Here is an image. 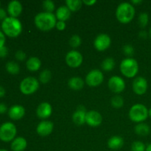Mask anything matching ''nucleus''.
Instances as JSON below:
<instances>
[{
    "mask_svg": "<svg viewBox=\"0 0 151 151\" xmlns=\"http://www.w3.org/2000/svg\"><path fill=\"white\" fill-rule=\"evenodd\" d=\"M34 23L37 28L41 31H50L55 27L57 19L52 13L41 12L38 13L34 19Z\"/></svg>",
    "mask_w": 151,
    "mask_h": 151,
    "instance_id": "f257e3e1",
    "label": "nucleus"
},
{
    "mask_svg": "<svg viewBox=\"0 0 151 151\" xmlns=\"http://www.w3.org/2000/svg\"><path fill=\"white\" fill-rule=\"evenodd\" d=\"M1 29L7 36L16 38L22 32V24L17 18L7 17L1 23Z\"/></svg>",
    "mask_w": 151,
    "mask_h": 151,
    "instance_id": "f03ea898",
    "label": "nucleus"
},
{
    "mask_svg": "<svg viewBox=\"0 0 151 151\" xmlns=\"http://www.w3.org/2000/svg\"><path fill=\"white\" fill-rule=\"evenodd\" d=\"M135 16V8L129 2H122L118 5L116 10V17L122 24H128L133 20Z\"/></svg>",
    "mask_w": 151,
    "mask_h": 151,
    "instance_id": "7ed1b4c3",
    "label": "nucleus"
},
{
    "mask_svg": "<svg viewBox=\"0 0 151 151\" xmlns=\"http://www.w3.org/2000/svg\"><path fill=\"white\" fill-rule=\"evenodd\" d=\"M128 115L131 121L137 123H141L148 117V109L145 105L137 103L131 108Z\"/></svg>",
    "mask_w": 151,
    "mask_h": 151,
    "instance_id": "20e7f679",
    "label": "nucleus"
},
{
    "mask_svg": "<svg viewBox=\"0 0 151 151\" xmlns=\"http://www.w3.org/2000/svg\"><path fill=\"white\" fill-rule=\"evenodd\" d=\"M120 71L122 75L126 78H134L138 73V63L135 59L132 58H127L121 62Z\"/></svg>",
    "mask_w": 151,
    "mask_h": 151,
    "instance_id": "39448f33",
    "label": "nucleus"
},
{
    "mask_svg": "<svg viewBox=\"0 0 151 151\" xmlns=\"http://www.w3.org/2000/svg\"><path fill=\"white\" fill-rule=\"evenodd\" d=\"M20 91L25 95H29L35 93L39 88V81L33 77H27L21 82Z\"/></svg>",
    "mask_w": 151,
    "mask_h": 151,
    "instance_id": "423d86ee",
    "label": "nucleus"
},
{
    "mask_svg": "<svg viewBox=\"0 0 151 151\" xmlns=\"http://www.w3.org/2000/svg\"><path fill=\"white\" fill-rule=\"evenodd\" d=\"M17 133L16 127L12 122H7L0 126V139L4 142L13 141Z\"/></svg>",
    "mask_w": 151,
    "mask_h": 151,
    "instance_id": "0eeeda50",
    "label": "nucleus"
},
{
    "mask_svg": "<svg viewBox=\"0 0 151 151\" xmlns=\"http://www.w3.org/2000/svg\"><path fill=\"white\" fill-rule=\"evenodd\" d=\"M104 80V76L101 71L99 69H93L90 71L86 77V83L91 87L100 86Z\"/></svg>",
    "mask_w": 151,
    "mask_h": 151,
    "instance_id": "6e6552de",
    "label": "nucleus"
},
{
    "mask_svg": "<svg viewBox=\"0 0 151 151\" xmlns=\"http://www.w3.org/2000/svg\"><path fill=\"white\" fill-rule=\"evenodd\" d=\"M83 55L77 50H71L66 55V63L72 68H78L82 64Z\"/></svg>",
    "mask_w": 151,
    "mask_h": 151,
    "instance_id": "1a4fd4ad",
    "label": "nucleus"
},
{
    "mask_svg": "<svg viewBox=\"0 0 151 151\" xmlns=\"http://www.w3.org/2000/svg\"><path fill=\"white\" fill-rule=\"evenodd\" d=\"M111 44V39L107 34L101 33L97 35L94 41V46L98 51H105L110 47Z\"/></svg>",
    "mask_w": 151,
    "mask_h": 151,
    "instance_id": "9d476101",
    "label": "nucleus"
},
{
    "mask_svg": "<svg viewBox=\"0 0 151 151\" xmlns=\"http://www.w3.org/2000/svg\"><path fill=\"white\" fill-rule=\"evenodd\" d=\"M109 88L116 94L121 93L125 88V81L119 76H112L109 81Z\"/></svg>",
    "mask_w": 151,
    "mask_h": 151,
    "instance_id": "9b49d317",
    "label": "nucleus"
},
{
    "mask_svg": "<svg viewBox=\"0 0 151 151\" xmlns=\"http://www.w3.org/2000/svg\"><path fill=\"white\" fill-rule=\"evenodd\" d=\"M133 90L138 95H143L147 90V81L143 77H137L133 82Z\"/></svg>",
    "mask_w": 151,
    "mask_h": 151,
    "instance_id": "f8f14e48",
    "label": "nucleus"
},
{
    "mask_svg": "<svg viewBox=\"0 0 151 151\" xmlns=\"http://www.w3.org/2000/svg\"><path fill=\"white\" fill-rule=\"evenodd\" d=\"M103 117L97 111H89L86 115V123L91 127H97L101 125Z\"/></svg>",
    "mask_w": 151,
    "mask_h": 151,
    "instance_id": "ddd939ff",
    "label": "nucleus"
},
{
    "mask_svg": "<svg viewBox=\"0 0 151 151\" xmlns=\"http://www.w3.org/2000/svg\"><path fill=\"white\" fill-rule=\"evenodd\" d=\"M54 125L52 122L48 120H44L39 122L36 128L37 134L41 137H47L52 132Z\"/></svg>",
    "mask_w": 151,
    "mask_h": 151,
    "instance_id": "4468645a",
    "label": "nucleus"
},
{
    "mask_svg": "<svg viewBox=\"0 0 151 151\" xmlns=\"http://www.w3.org/2000/svg\"><path fill=\"white\" fill-rule=\"evenodd\" d=\"M52 113V108L51 105L46 102L41 103L36 109V114L40 119H47L51 116Z\"/></svg>",
    "mask_w": 151,
    "mask_h": 151,
    "instance_id": "2eb2a0df",
    "label": "nucleus"
},
{
    "mask_svg": "<svg viewBox=\"0 0 151 151\" xmlns=\"http://www.w3.org/2000/svg\"><path fill=\"white\" fill-rule=\"evenodd\" d=\"M86 111L83 106H79L72 115V120L76 125H82L86 123Z\"/></svg>",
    "mask_w": 151,
    "mask_h": 151,
    "instance_id": "dca6fc26",
    "label": "nucleus"
},
{
    "mask_svg": "<svg viewBox=\"0 0 151 151\" xmlns=\"http://www.w3.org/2000/svg\"><path fill=\"white\" fill-rule=\"evenodd\" d=\"M25 114L24 108L20 105H14L8 111V115L10 118L13 120L21 119Z\"/></svg>",
    "mask_w": 151,
    "mask_h": 151,
    "instance_id": "f3484780",
    "label": "nucleus"
},
{
    "mask_svg": "<svg viewBox=\"0 0 151 151\" xmlns=\"http://www.w3.org/2000/svg\"><path fill=\"white\" fill-rule=\"evenodd\" d=\"M7 12L10 17H18L22 12V4L19 1H16V0L10 1L7 6Z\"/></svg>",
    "mask_w": 151,
    "mask_h": 151,
    "instance_id": "a211bd4d",
    "label": "nucleus"
},
{
    "mask_svg": "<svg viewBox=\"0 0 151 151\" xmlns=\"http://www.w3.org/2000/svg\"><path fill=\"white\" fill-rule=\"evenodd\" d=\"M71 11L66 6L62 5L59 7L56 10V19L58 21L66 22L70 18Z\"/></svg>",
    "mask_w": 151,
    "mask_h": 151,
    "instance_id": "6ab92c4d",
    "label": "nucleus"
},
{
    "mask_svg": "<svg viewBox=\"0 0 151 151\" xmlns=\"http://www.w3.org/2000/svg\"><path fill=\"white\" fill-rule=\"evenodd\" d=\"M27 146V140L23 137H17L14 139L11 143V149L13 151H24Z\"/></svg>",
    "mask_w": 151,
    "mask_h": 151,
    "instance_id": "aec40b11",
    "label": "nucleus"
},
{
    "mask_svg": "<svg viewBox=\"0 0 151 151\" xmlns=\"http://www.w3.org/2000/svg\"><path fill=\"white\" fill-rule=\"evenodd\" d=\"M124 140L119 136H113L108 141V146L111 150H119L123 146Z\"/></svg>",
    "mask_w": 151,
    "mask_h": 151,
    "instance_id": "412c9836",
    "label": "nucleus"
},
{
    "mask_svg": "<svg viewBox=\"0 0 151 151\" xmlns=\"http://www.w3.org/2000/svg\"><path fill=\"white\" fill-rule=\"evenodd\" d=\"M41 66V62L40 59L37 57H31L27 60V69L30 72H36L39 70Z\"/></svg>",
    "mask_w": 151,
    "mask_h": 151,
    "instance_id": "4be33fe9",
    "label": "nucleus"
},
{
    "mask_svg": "<svg viewBox=\"0 0 151 151\" xmlns=\"http://www.w3.org/2000/svg\"><path fill=\"white\" fill-rule=\"evenodd\" d=\"M68 86L69 88L75 91H79L82 89L83 87L84 86V81H83L82 78L79 77H73L70 78L68 81Z\"/></svg>",
    "mask_w": 151,
    "mask_h": 151,
    "instance_id": "5701e85b",
    "label": "nucleus"
},
{
    "mask_svg": "<svg viewBox=\"0 0 151 151\" xmlns=\"http://www.w3.org/2000/svg\"><path fill=\"white\" fill-rule=\"evenodd\" d=\"M134 131L136 134L141 137H146L150 133V128L147 124L141 122L138 123L134 128Z\"/></svg>",
    "mask_w": 151,
    "mask_h": 151,
    "instance_id": "b1692460",
    "label": "nucleus"
},
{
    "mask_svg": "<svg viewBox=\"0 0 151 151\" xmlns=\"http://www.w3.org/2000/svg\"><path fill=\"white\" fill-rule=\"evenodd\" d=\"M83 1L81 0H66V7L70 10V11H78L82 7Z\"/></svg>",
    "mask_w": 151,
    "mask_h": 151,
    "instance_id": "393cba45",
    "label": "nucleus"
},
{
    "mask_svg": "<svg viewBox=\"0 0 151 151\" xmlns=\"http://www.w3.org/2000/svg\"><path fill=\"white\" fill-rule=\"evenodd\" d=\"M102 69L106 72H110L113 70L115 66V61L112 58H107L102 63Z\"/></svg>",
    "mask_w": 151,
    "mask_h": 151,
    "instance_id": "a878e982",
    "label": "nucleus"
},
{
    "mask_svg": "<svg viewBox=\"0 0 151 151\" xmlns=\"http://www.w3.org/2000/svg\"><path fill=\"white\" fill-rule=\"evenodd\" d=\"M6 70L7 72L12 75H16L20 71V67H19V64L14 61H10L7 63L6 64Z\"/></svg>",
    "mask_w": 151,
    "mask_h": 151,
    "instance_id": "bb28decb",
    "label": "nucleus"
},
{
    "mask_svg": "<svg viewBox=\"0 0 151 151\" xmlns=\"http://www.w3.org/2000/svg\"><path fill=\"white\" fill-rule=\"evenodd\" d=\"M51 78L52 73L48 69H44L39 75V81L43 84H46L50 82Z\"/></svg>",
    "mask_w": 151,
    "mask_h": 151,
    "instance_id": "cd10ccee",
    "label": "nucleus"
},
{
    "mask_svg": "<svg viewBox=\"0 0 151 151\" xmlns=\"http://www.w3.org/2000/svg\"><path fill=\"white\" fill-rule=\"evenodd\" d=\"M111 106L115 109H120L123 106L124 100L121 96L116 95L112 97L111 100Z\"/></svg>",
    "mask_w": 151,
    "mask_h": 151,
    "instance_id": "c85d7f7f",
    "label": "nucleus"
},
{
    "mask_svg": "<svg viewBox=\"0 0 151 151\" xmlns=\"http://www.w3.org/2000/svg\"><path fill=\"white\" fill-rule=\"evenodd\" d=\"M139 24L142 28H145L149 22V16L147 13H142L139 16Z\"/></svg>",
    "mask_w": 151,
    "mask_h": 151,
    "instance_id": "c756f323",
    "label": "nucleus"
},
{
    "mask_svg": "<svg viewBox=\"0 0 151 151\" xmlns=\"http://www.w3.org/2000/svg\"><path fill=\"white\" fill-rule=\"evenodd\" d=\"M146 146L143 142L140 141H135L131 145V150L132 151H145Z\"/></svg>",
    "mask_w": 151,
    "mask_h": 151,
    "instance_id": "7c9ffc66",
    "label": "nucleus"
},
{
    "mask_svg": "<svg viewBox=\"0 0 151 151\" xmlns=\"http://www.w3.org/2000/svg\"><path fill=\"white\" fill-rule=\"evenodd\" d=\"M81 38L78 35H73L69 40V44L72 48H77L81 44Z\"/></svg>",
    "mask_w": 151,
    "mask_h": 151,
    "instance_id": "2f4dec72",
    "label": "nucleus"
},
{
    "mask_svg": "<svg viewBox=\"0 0 151 151\" xmlns=\"http://www.w3.org/2000/svg\"><path fill=\"white\" fill-rule=\"evenodd\" d=\"M43 7H44L45 12L52 13L55 6V3L51 0H45V1H43Z\"/></svg>",
    "mask_w": 151,
    "mask_h": 151,
    "instance_id": "473e14b6",
    "label": "nucleus"
},
{
    "mask_svg": "<svg viewBox=\"0 0 151 151\" xmlns=\"http://www.w3.org/2000/svg\"><path fill=\"white\" fill-rule=\"evenodd\" d=\"M122 50H123L124 53H125L126 55L131 56L134 55V48L132 45H131V44H126V45L124 46L123 48H122Z\"/></svg>",
    "mask_w": 151,
    "mask_h": 151,
    "instance_id": "72a5a7b5",
    "label": "nucleus"
},
{
    "mask_svg": "<svg viewBox=\"0 0 151 151\" xmlns=\"http://www.w3.org/2000/svg\"><path fill=\"white\" fill-rule=\"evenodd\" d=\"M15 57H16V58L18 60L22 61V60H24L26 59V54H25L24 52L22 51V50H19V51H17L16 52Z\"/></svg>",
    "mask_w": 151,
    "mask_h": 151,
    "instance_id": "f704fd0d",
    "label": "nucleus"
},
{
    "mask_svg": "<svg viewBox=\"0 0 151 151\" xmlns=\"http://www.w3.org/2000/svg\"><path fill=\"white\" fill-rule=\"evenodd\" d=\"M55 27L57 28L58 30L59 31L64 30L65 28H66V23H65V22L58 21V22H57V23H56Z\"/></svg>",
    "mask_w": 151,
    "mask_h": 151,
    "instance_id": "c9c22d12",
    "label": "nucleus"
},
{
    "mask_svg": "<svg viewBox=\"0 0 151 151\" xmlns=\"http://www.w3.org/2000/svg\"><path fill=\"white\" fill-rule=\"evenodd\" d=\"M7 53H8V50H7V48L5 46L0 48V58L6 57Z\"/></svg>",
    "mask_w": 151,
    "mask_h": 151,
    "instance_id": "e433bc0d",
    "label": "nucleus"
},
{
    "mask_svg": "<svg viewBox=\"0 0 151 151\" xmlns=\"http://www.w3.org/2000/svg\"><path fill=\"white\" fill-rule=\"evenodd\" d=\"M4 43H5V36H4V33L0 31V48L4 47Z\"/></svg>",
    "mask_w": 151,
    "mask_h": 151,
    "instance_id": "4c0bfd02",
    "label": "nucleus"
},
{
    "mask_svg": "<svg viewBox=\"0 0 151 151\" xmlns=\"http://www.w3.org/2000/svg\"><path fill=\"white\" fill-rule=\"evenodd\" d=\"M7 18V13L4 9H0V20L4 21Z\"/></svg>",
    "mask_w": 151,
    "mask_h": 151,
    "instance_id": "58836bf2",
    "label": "nucleus"
},
{
    "mask_svg": "<svg viewBox=\"0 0 151 151\" xmlns=\"http://www.w3.org/2000/svg\"><path fill=\"white\" fill-rule=\"evenodd\" d=\"M7 110V106L4 103H0V114H4Z\"/></svg>",
    "mask_w": 151,
    "mask_h": 151,
    "instance_id": "ea45409f",
    "label": "nucleus"
},
{
    "mask_svg": "<svg viewBox=\"0 0 151 151\" xmlns=\"http://www.w3.org/2000/svg\"><path fill=\"white\" fill-rule=\"evenodd\" d=\"M97 2L96 0H90V1H86V0H83V3L86 4V5H88V6H91L93 4H94L95 3Z\"/></svg>",
    "mask_w": 151,
    "mask_h": 151,
    "instance_id": "a19ab883",
    "label": "nucleus"
},
{
    "mask_svg": "<svg viewBox=\"0 0 151 151\" xmlns=\"http://www.w3.org/2000/svg\"><path fill=\"white\" fill-rule=\"evenodd\" d=\"M139 35L141 38H146L147 37V33L146 31L145 30H142L140 31L139 33Z\"/></svg>",
    "mask_w": 151,
    "mask_h": 151,
    "instance_id": "79ce46f5",
    "label": "nucleus"
},
{
    "mask_svg": "<svg viewBox=\"0 0 151 151\" xmlns=\"http://www.w3.org/2000/svg\"><path fill=\"white\" fill-rule=\"evenodd\" d=\"M4 94H5V90H4V88L2 86H0V97H4Z\"/></svg>",
    "mask_w": 151,
    "mask_h": 151,
    "instance_id": "37998d69",
    "label": "nucleus"
},
{
    "mask_svg": "<svg viewBox=\"0 0 151 151\" xmlns=\"http://www.w3.org/2000/svg\"><path fill=\"white\" fill-rule=\"evenodd\" d=\"M131 2L134 4H140V3L142 2V0H133Z\"/></svg>",
    "mask_w": 151,
    "mask_h": 151,
    "instance_id": "c03bdc74",
    "label": "nucleus"
},
{
    "mask_svg": "<svg viewBox=\"0 0 151 151\" xmlns=\"http://www.w3.org/2000/svg\"><path fill=\"white\" fill-rule=\"evenodd\" d=\"M145 151H151V143L150 145H148L147 146Z\"/></svg>",
    "mask_w": 151,
    "mask_h": 151,
    "instance_id": "a18cd8bd",
    "label": "nucleus"
},
{
    "mask_svg": "<svg viewBox=\"0 0 151 151\" xmlns=\"http://www.w3.org/2000/svg\"><path fill=\"white\" fill-rule=\"evenodd\" d=\"M148 116H150L151 118V108L148 110Z\"/></svg>",
    "mask_w": 151,
    "mask_h": 151,
    "instance_id": "49530a36",
    "label": "nucleus"
},
{
    "mask_svg": "<svg viewBox=\"0 0 151 151\" xmlns=\"http://www.w3.org/2000/svg\"><path fill=\"white\" fill-rule=\"evenodd\" d=\"M149 35H150V37L151 38V27L150 28V30H149Z\"/></svg>",
    "mask_w": 151,
    "mask_h": 151,
    "instance_id": "de8ad7c7",
    "label": "nucleus"
},
{
    "mask_svg": "<svg viewBox=\"0 0 151 151\" xmlns=\"http://www.w3.org/2000/svg\"><path fill=\"white\" fill-rule=\"evenodd\" d=\"M0 151H7V150H4V149H0Z\"/></svg>",
    "mask_w": 151,
    "mask_h": 151,
    "instance_id": "09e8293b",
    "label": "nucleus"
},
{
    "mask_svg": "<svg viewBox=\"0 0 151 151\" xmlns=\"http://www.w3.org/2000/svg\"><path fill=\"white\" fill-rule=\"evenodd\" d=\"M0 4H1V2H0Z\"/></svg>",
    "mask_w": 151,
    "mask_h": 151,
    "instance_id": "8fccbe9b",
    "label": "nucleus"
}]
</instances>
